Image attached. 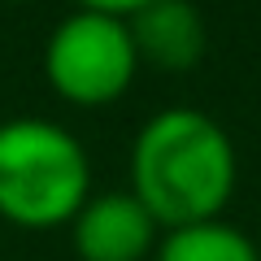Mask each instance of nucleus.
I'll list each match as a JSON object with an SVG mask.
<instances>
[{
	"label": "nucleus",
	"mask_w": 261,
	"mask_h": 261,
	"mask_svg": "<svg viewBox=\"0 0 261 261\" xmlns=\"http://www.w3.org/2000/svg\"><path fill=\"white\" fill-rule=\"evenodd\" d=\"M235 144L205 109H161L130 144V192L166 231L218 218L235 192Z\"/></svg>",
	"instance_id": "1"
},
{
	"label": "nucleus",
	"mask_w": 261,
	"mask_h": 261,
	"mask_svg": "<svg viewBox=\"0 0 261 261\" xmlns=\"http://www.w3.org/2000/svg\"><path fill=\"white\" fill-rule=\"evenodd\" d=\"M92 196L87 148L44 118L0 122V214L18 226H61Z\"/></svg>",
	"instance_id": "2"
},
{
	"label": "nucleus",
	"mask_w": 261,
	"mask_h": 261,
	"mask_svg": "<svg viewBox=\"0 0 261 261\" xmlns=\"http://www.w3.org/2000/svg\"><path fill=\"white\" fill-rule=\"evenodd\" d=\"M140 53L126 18L100 9H74L61 18L44 48V74L70 105H109L130 87Z\"/></svg>",
	"instance_id": "3"
},
{
	"label": "nucleus",
	"mask_w": 261,
	"mask_h": 261,
	"mask_svg": "<svg viewBox=\"0 0 261 261\" xmlns=\"http://www.w3.org/2000/svg\"><path fill=\"white\" fill-rule=\"evenodd\" d=\"M70 235L83 261H144L157 248V218L130 192L87 196L70 218Z\"/></svg>",
	"instance_id": "4"
},
{
	"label": "nucleus",
	"mask_w": 261,
	"mask_h": 261,
	"mask_svg": "<svg viewBox=\"0 0 261 261\" xmlns=\"http://www.w3.org/2000/svg\"><path fill=\"white\" fill-rule=\"evenodd\" d=\"M126 27L140 61H152L161 70H192L209 44L205 18L192 0H152L140 13H130Z\"/></svg>",
	"instance_id": "5"
},
{
	"label": "nucleus",
	"mask_w": 261,
	"mask_h": 261,
	"mask_svg": "<svg viewBox=\"0 0 261 261\" xmlns=\"http://www.w3.org/2000/svg\"><path fill=\"white\" fill-rule=\"evenodd\" d=\"M157 261H261V252L240 226L209 218L166 231L157 240Z\"/></svg>",
	"instance_id": "6"
},
{
	"label": "nucleus",
	"mask_w": 261,
	"mask_h": 261,
	"mask_svg": "<svg viewBox=\"0 0 261 261\" xmlns=\"http://www.w3.org/2000/svg\"><path fill=\"white\" fill-rule=\"evenodd\" d=\"M144 5H152V0H79V9H100V13H113V18H130Z\"/></svg>",
	"instance_id": "7"
}]
</instances>
